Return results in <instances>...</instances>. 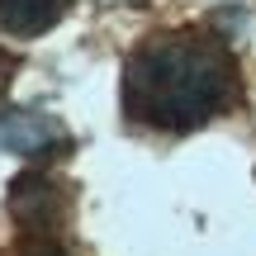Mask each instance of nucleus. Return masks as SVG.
Instances as JSON below:
<instances>
[{
    "label": "nucleus",
    "mask_w": 256,
    "mask_h": 256,
    "mask_svg": "<svg viewBox=\"0 0 256 256\" xmlns=\"http://www.w3.org/2000/svg\"><path fill=\"white\" fill-rule=\"evenodd\" d=\"M238 66L209 34H152L128 52L119 100L128 124L156 133H194L228 110Z\"/></svg>",
    "instance_id": "1"
},
{
    "label": "nucleus",
    "mask_w": 256,
    "mask_h": 256,
    "mask_svg": "<svg viewBox=\"0 0 256 256\" xmlns=\"http://www.w3.org/2000/svg\"><path fill=\"white\" fill-rule=\"evenodd\" d=\"M0 147L19 156H62L72 147V133L62 128L57 114H38V110H5L0 114Z\"/></svg>",
    "instance_id": "2"
},
{
    "label": "nucleus",
    "mask_w": 256,
    "mask_h": 256,
    "mask_svg": "<svg viewBox=\"0 0 256 256\" xmlns=\"http://www.w3.org/2000/svg\"><path fill=\"white\" fill-rule=\"evenodd\" d=\"M10 214L19 218V228H57L66 214V200L52 180H43L38 171H24L10 185Z\"/></svg>",
    "instance_id": "3"
},
{
    "label": "nucleus",
    "mask_w": 256,
    "mask_h": 256,
    "mask_svg": "<svg viewBox=\"0 0 256 256\" xmlns=\"http://www.w3.org/2000/svg\"><path fill=\"white\" fill-rule=\"evenodd\" d=\"M72 0H0V34L5 38H38L62 24Z\"/></svg>",
    "instance_id": "4"
},
{
    "label": "nucleus",
    "mask_w": 256,
    "mask_h": 256,
    "mask_svg": "<svg viewBox=\"0 0 256 256\" xmlns=\"http://www.w3.org/2000/svg\"><path fill=\"white\" fill-rule=\"evenodd\" d=\"M19 256H72V252L57 242V228H24Z\"/></svg>",
    "instance_id": "5"
},
{
    "label": "nucleus",
    "mask_w": 256,
    "mask_h": 256,
    "mask_svg": "<svg viewBox=\"0 0 256 256\" xmlns=\"http://www.w3.org/2000/svg\"><path fill=\"white\" fill-rule=\"evenodd\" d=\"M14 66H19V57H10V52H0V95H5V86H10V76H14Z\"/></svg>",
    "instance_id": "6"
}]
</instances>
